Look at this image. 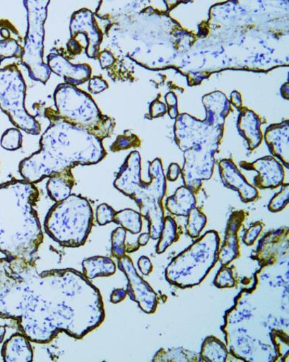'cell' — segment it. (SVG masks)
Returning <instances> with one entry per match:
<instances>
[{
  "label": "cell",
  "instance_id": "33",
  "mask_svg": "<svg viewBox=\"0 0 289 362\" xmlns=\"http://www.w3.org/2000/svg\"><path fill=\"white\" fill-rule=\"evenodd\" d=\"M140 141L137 136L134 135H124L118 136L116 141L111 146L113 152L130 148L132 146H138Z\"/></svg>",
  "mask_w": 289,
  "mask_h": 362
},
{
  "label": "cell",
  "instance_id": "21",
  "mask_svg": "<svg viewBox=\"0 0 289 362\" xmlns=\"http://www.w3.org/2000/svg\"><path fill=\"white\" fill-rule=\"evenodd\" d=\"M266 142L271 153L281 158L288 168V124L270 127L266 132Z\"/></svg>",
  "mask_w": 289,
  "mask_h": 362
},
{
  "label": "cell",
  "instance_id": "2",
  "mask_svg": "<svg viewBox=\"0 0 289 362\" xmlns=\"http://www.w3.org/2000/svg\"><path fill=\"white\" fill-rule=\"evenodd\" d=\"M50 124L42 134L41 148L21 160L22 178L33 184L76 165H96L107 156L102 142L88 130L73 125L47 109Z\"/></svg>",
  "mask_w": 289,
  "mask_h": 362
},
{
  "label": "cell",
  "instance_id": "30",
  "mask_svg": "<svg viewBox=\"0 0 289 362\" xmlns=\"http://www.w3.org/2000/svg\"><path fill=\"white\" fill-rule=\"evenodd\" d=\"M23 48L14 39L0 41V64L6 59L21 58Z\"/></svg>",
  "mask_w": 289,
  "mask_h": 362
},
{
  "label": "cell",
  "instance_id": "11",
  "mask_svg": "<svg viewBox=\"0 0 289 362\" xmlns=\"http://www.w3.org/2000/svg\"><path fill=\"white\" fill-rule=\"evenodd\" d=\"M185 165L181 170L184 185L194 194L201 189L203 182L211 179L213 174V154L201 148L193 150L186 156Z\"/></svg>",
  "mask_w": 289,
  "mask_h": 362
},
{
  "label": "cell",
  "instance_id": "3",
  "mask_svg": "<svg viewBox=\"0 0 289 362\" xmlns=\"http://www.w3.org/2000/svg\"><path fill=\"white\" fill-rule=\"evenodd\" d=\"M39 195L35 185L24 180L0 185V252L6 257L35 264L44 241L35 209Z\"/></svg>",
  "mask_w": 289,
  "mask_h": 362
},
{
  "label": "cell",
  "instance_id": "17",
  "mask_svg": "<svg viewBox=\"0 0 289 362\" xmlns=\"http://www.w3.org/2000/svg\"><path fill=\"white\" fill-rule=\"evenodd\" d=\"M51 71L64 78L65 83L82 85L90 78L91 69L88 64H73L63 56L51 53L47 64Z\"/></svg>",
  "mask_w": 289,
  "mask_h": 362
},
{
  "label": "cell",
  "instance_id": "10",
  "mask_svg": "<svg viewBox=\"0 0 289 362\" xmlns=\"http://www.w3.org/2000/svg\"><path fill=\"white\" fill-rule=\"evenodd\" d=\"M117 265L128 280L126 292L130 299L136 302L143 313H155L158 305L157 295L147 281L138 275L132 259L125 255L118 259Z\"/></svg>",
  "mask_w": 289,
  "mask_h": 362
},
{
  "label": "cell",
  "instance_id": "7",
  "mask_svg": "<svg viewBox=\"0 0 289 362\" xmlns=\"http://www.w3.org/2000/svg\"><path fill=\"white\" fill-rule=\"evenodd\" d=\"M56 112L67 122L83 127L102 141L111 136L113 119L103 115L93 99L76 86L59 85L54 93Z\"/></svg>",
  "mask_w": 289,
  "mask_h": 362
},
{
  "label": "cell",
  "instance_id": "37",
  "mask_svg": "<svg viewBox=\"0 0 289 362\" xmlns=\"http://www.w3.org/2000/svg\"><path fill=\"white\" fill-rule=\"evenodd\" d=\"M138 266L140 272L144 276H148L153 272V264L151 259L146 256L140 257L138 261Z\"/></svg>",
  "mask_w": 289,
  "mask_h": 362
},
{
  "label": "cell",
  "instance_id": "38",
  "mask_svg": "<svg viewBox=\"0 0 289 362\" xmlns=\"http://www.w3.org/2000/svg\"><path fill=\"white\" fill-rule=\"evenodd\" d=\"M99 59L102 69H107L114 63V59L111 53L107 50H105L100 53Z\"/></svg>",
  "mask_w": 289,
  "mask_h": 362
},
{
  "label": "cell",
  "instance_id": "29",
  "mask_svg": "<svg viewBox=\"0 0 289 362\" xmlns=\"http://www.w3.org/2000/svg\"><path fill=\"white\" fill-rule=\"evenodd\" d=\"M23 136L18 129L11 128L7 129L1 138V146L4 149L8 151H16L22 146Z\"/></svg>",
  "mask_w": 289,
  "mask_h": 362
},
{
  "label": "cell",
  "instance_id": "22",
  "mask_svg": "<svg viewBox=\"0 0 289 362\" xmlns=\"http://www.w3.org/2000/svg\"><path fill=\"white\" fill-rule=\"evenodd\" d=\"M83 275L88 279L110 276L116 272L112 259L106 257H93L83 262Z\"/></svg>",
  "mask_w": 289,
  "mask_h": 362
},
{
  "label": "cell",
  "instance_id": "42",
  "mask_svg": "<svg viewBox=\"0 0 289 362\" xmlns=\"http://www.w3.org/2000/svg\"><path fill=\"white\" fill-rule=\"evenodd\" d=\"M150 238L149 233H143L139 235L137 243L140 247L146 246L149 243Z\"/></svg>",
  "mask_w": 289,
  "mask_h": 362
},
{
  "label": "cell",
  "instance_id": "13",
  "mask_svg": "<svg viewBox=\"0 0 289 362\" xmlns=\"http://www.w3.org/2000/svg\"><path fill=\"white\" fill-rule=\"evenodd\" d=\"M241 167L258 172L254 180L256 189H273L283 184L285 173L283 167L271 157L259 159L252 164L242 163Z\"/></svg>",
  "mask_w": 289,
  "mask_h": 362
},
{
  "label": "cell",
  "instance_id": "39",
  "mask_svg": "<svg viewBox=\"0 0 289 362\" xmlns=\"http://www.w3.org/2000/svg\"><path fill=\"white\" fill-rule=\"evenodd\" d=\"M127 296L126 290L117 288L112 291L110 300L112 303L117 304L124 301Z\"/></svg>",
  "mask_w": 289,
  "mask_h": 362
},
{
  "label": "cell",
  "instance_id": "14",
  "mask_svg": "<svg viewBox=\"0 0 289 362\" xmlns=\"http://www.w3.org/2000/svg\"><path fill=\"white\" fill-rule=\"evenodd\" d=\"M219 171L222 183L228 189L237 192L243 203H252L258 198L257 189L247 181L231 160H222Z\"/></svg>",
  "mask_w": 289,
  "mask_h": 362
},
{
  "label": "cell",
  "instance_id": "31",
  "mask_svg": "<svg viewBox=\"0 0 289 362\" xmlns=\"http://www.w3.org/2000/svg\"><path fill=\"white\" fill-rule=\"evenodd\" d=\"M281 190L276 194L271 199L269 210L273 213L280 212L288 204L289 184H283Z\"/></svg>",
  "mask_w": 289,
  "mask_h": 362
},
{
  "label": "cell",
  "instance_id": "8",
  "mask_svg": "<svg viewBox=\"0 0 289 362\" xmlns=\"http://www.w3.org/2000/svg\"><path fill=\"white\" fill-rule=\"evenodd\" d=\"M49 1H23L28 11V30L23 48L21 63L28 69L30 77L44 84L51 71L44 62L45 23Z\"/></svg>",
  "mask_w": 289,
  "mask_h": 362
},
{
  "label": "cell",
  "instance_id": "1",
  "mask_svg": "<svg viewBox=\"0 0 289 362\" xmlns=\"http://www.w3.org/2000/svg\"><path fill=\"white\" fill-rule=\"evenodd\" d=\"M0 317L18 322L35 343L47 344L59 332L81 339L105 319L99 289L72 268L38 274L35 263L0 259Z\"/></svg>",
  "mask_w": 289,
  "mask_h": 362
},
{
  "label": "cell",
  "instance_id": "5",
  "mask_svg": "<svg viewBox=\"0 0 289 362\" xmlns=\"http://www.w3.org/2000/svg\"><path fill=\"white\" fill-rule=\"evenodd\" d=\"M93 221V209L89 201L71 194L49 209L44 227L46 233L60 246L76 248L85 244Z\"/></svg>",
  "mask_w": 289,
  "mask_h": 362
},
{
  "label": "cell",
  "instance_id": "40",
  "mask_svg": "<svg viewBox=\"0 0 289 362\" xmlns=\"http://www.w3.org/2000/svg\"><path fill=\"white\" fill-rule=\"evenodd\" d=\"M181 169L177 164H172L168 168L166 180L170 182H175L179 178Z\"/></svg>",
  "mask_w": 289,
  "mask_h": 362
},
{
  "label": "cell",
  "instance_id": "26",
  "mask_svg": "<svg viewBox=\"0 0 289 362\" xmlns=\"http://www.w3.org/2000/svg\"><path fill=\"white\" fill-rule=\"evenodd\" d=\"M179 239L178 226L175 220L170 216L165 218L164 226L156 245L158 254L164 253L166 250L172 246Z\"/></svg>",
  "mask_w": 289,
  "mask_h": 362
},
{
  "label": "cell",
  "instance_id": "18",
  "mask_svg": "<svg viewBox=\"0 0 289 362\" xmlns=\"http://www.w3.org/2000/svg\"><path fill=\"white\" fill-rule=\"evenodd\" d=\"M1 354L6 362H30L33 360L30 341L22 332L11 335L4 343Z\"/></svg>",
  "mask_w": 289,
  "mask_h": 362
},
{
  "label": "cell",
  "instance_id": "24",
  "mask_svg": "<svg viewBox=\"0 0 289 362\" xmlns=\"http://www.w3.org/2000/svg\"><path fill=\"white\" fill-rule=\"evenodd\" d=\"M240 129L254 149L261 142V136L257 117L252 112L247 111L242 114L240 118Z\"/></svg>",
  "mask_w": 289,
  "mask_h": 362
},
{
  "label": "cell",
  "instance_id": "23",
  "mask_svg": "<svg viewBox=\"0 0 289 362\" xmlns=\"http://www.w3.org/2000/svg\"><path fill=\"white\" fill-rule=\"evenodd\" d=\"M227 346L220 340L214 337H207L202 345L201 357L206 362H225L228 359Z\"/></svg>",
  "mask_w": 289,
  "mask_h": 362
},
{
  "label": "cell",
  "instance_id": "12",
  "mask_svg": "<svg viewBox=\"0 0 289 362\" xmlns=\"http://www.w3.org/2000/svg\"><path fill=\"white\" fill-rule=\"evenodd\" d=\"M78 34L83 35L87 38V56L89 58H97L102 34L98 28L93 13L86 8L75 12L71 18V39Z\"/></svg>",
  "mask_w": 289,
  "mask_h": 362
},
{
  "label": "cell",
  "instance_id": "15",
  "mask_svg": "<svg viewBox=\"0 0 289 362\" xmlns=\"http://www.w3.org/2000/svg\"><path fill=\"white\" fill-rule=\"evenodd\" d=\"M288 230L279 229L266 234L259 240L255 258L260 263L270 264L288 252Z\"/></svg>",
  "mask_w": 289,
  "mask_h": 362
},
{
  "label": "cell",
  "instance_id": "25",
  "mask_svg": "<svg viewBox=\"0 0 289 362\" xmlns=\"http://www.w3.org/2000/svg\"><path fill=\"white\" fill-rule=\"evenodd\" d=\"M113 223L120 225L126 231L134 235L138 234L142 230L141 214L131 209L116 211Z\"/></svg>",
  "mask_w": 289,
  "mask_h": 362
},
{
  "label": "cell",
  "instance_id": "28",
  "mask_svg": "<svg viewBox=\"0 0 289 362\" xmlns=\"http://www.w3.org/2000/svg\"><path fill=\"white\" fill-rule=\"evenodd\" d=\"M126 231L122 227H118L111 235L112 255L117 259H120L126 255Z\"/></svg>",
  "mask_w": 289,
  "mask_h": 362
},
{
  "label": "cell",
  "instance_id": "20",
  "mask_svg": "<svg viewBox=\"0 0 289 362\" xmlns=\"http://www.w3.org/2000/svg\"><path fill=\"white\" fill-rule=\"evenodd\" d=\"M196 207L195 194L185 185L179 187L175 193L169 197L165 208L175 216L187 217L190 211Z\"/></svg>",
  "mask_w": 289,
  "mask_h": 362
},
{
  "label": "cell",
  "instance_id": "19",
  "mask_svg": "<svg viewBox=\"0 0 289 362\" xmlns=\"http://www.w3.org/2000/svg\"><path fill=\"white\" fill-rule=\"evenodd\" d=\"M72 169L52 174L47 183V191L49 197L56 203L61 202L71 194L74 185Z\"/></svg>",
  "mask_w": 289,
  "mask_h": 362
},
{
  "label": "cell",
  "instance_id": "9",
  "mask_svg": "<svg viewBox=\"0 0 289 362\" xmlns=\"http://www.w3.org/2000/svg\"><path fill=\"white\" fill-rule=\"evenodd\" d=\"M25 89L23 77L16 64L0 69V110L17 129L37 136L41 132V126L25 108Z\"/></svg>",
  "mask_w": 289,
  "mask_h": 362
},
{
  "label": "cell",
  "instance_id": "36",
  "mask_svg": "<svg viewBox=\"0 0 289 362\" xmlns=\"http://www.w3.org/2000/svg\"><path fill=\"white\" fill-rule=\"evenodd\" d=\"M108 83L100 76H95L89 79V90L93 93H99L108 88Z\"/></svg>",
  "mask_w": 289,
  "mask_h": 362
},
{
  "label": "cell",
  "instance_id": "4",
  "mask_svg": "<svg viewBox=\"0 0 289 362\" xmlns=\"http://www.w3.org/2000/svg\"><path fill=\"white\" fill-rule=\"evenodd\" d=\"M150 182L141 177V157L137 151L131 153L114 182L116 189L134 199L141 216L148 222L149 235L159 239L165 221L163 200L167 192V180L161 160L155 159L149 168Z\"/></svg>",
  "mask_w": 289,
  "mask_h": 362
},
{
  "label": "cell",
  "instance_id": "34",
  "mask_svg": "<svg viewBox=\"0 0 289 362\" xmlns=\"http://www.w3.org/2000/svg\"><path fill=\"white\" fill-rule=\"evenodd\" d=\"M116 211L107 204H100L96 212L97 222L100 226L107 225L114 222Z\"/></svg>",
  "mask_w": 289,
  "mask_h": 362
},
{
  "label": "cell",
  "instance_id": "6",
  "mask_svg": "<svg viewBox=\"0 0 289 362\" xmlns=\"http://www.w3.org/2000/svg\"><path fill=\"white\" fill-rule=\"evenodd\" d=\"M220 245L218 233L207 231L170 262L165 270L167 281L181 288L201 284L218 260Z\"/></svg>",
  "mask_w": 289,
  "mask_h": 362
},
{
  "label": "cell",
  "instance_id": "41",
  "mask_svg": "<svg viewBox=\"0 0 289 362\" xmlns=\"http://www.w3.org/2000/svg\"><path fill=\"white\" fill-rule=\"evenodd\" d=\"M162 104H155L152 105L151 115L153 117H159L160 115H163L165 113V106Z\"/></svg>",
  "mask_w": 289,
  "mask_h": 362
},
{
  "label": "cell",
  "instance_id": "43",
  "mask_svg": "<svg viewBox=\"0 0 289 362\" xmlns=\"http://www.w3.org/2000/svg\"><path fill=\"white\" fill-rule=\"evenodd\" d=\"M140 248L139 245L137 243H134L132 245L128 244L126 245V252L130 253L137 251Z\"/></svg>",
  "mask_w": 289,
  "mask_h": 362
},
{
  "label": "cell",
  "instance_id": "32",
  "mask_svg": "<svg viewBox=\"0 0 289 362\" xmlns=\"http://www.w3.org/2000/svg\"><path fill=\"white\" fill-rule=\"evenodd\" d=\"M235 285L231 268L223 266L215 279V286L219 288H233Z\"/></svg>",
  "mask_w": 289,
  "mask_h": 362
},
{
  "label": "cell",
  "instance_id": "44",
  "mask_svg": "<svg viewBox=\"0 0 289 362\" xmlns=\"http://www.w3.org/2000/svg\"><path fill=\"white\" fill-rule=\"evenodd\" d=\"M6 332V327H3V326H0V344H1L4 341Z\"/></svg>",
  "mask_w": 289,
  "mask_h": 362
},
{
  "label": "cell",
  "instance_id": "35",
  "mask_svg": "<svg viewBox=\"0 0 289 362\" xmlns=\"http://www.w3.org/2000/svg\"><path fill=\"white\" fill-rule=\"evenodd\" d=\"M262 229H264V225L260 222L254 223L249 229L245 232L243 243L247 246H252L255 243L259 235L261 234Z\"/></svg>",
  "mask_w": 289,
  "mask_h": 362
},
{
  "label": "cell",
  "instance_id": "16",
  "mask_svg": "<svg viewBox=\"0 0 289 362\" xmlns=\"http://www.w3.org/2000/svg\"><path fill=\"white\" fill-rule=\"evenodd\" d=\"M246 218L244 211H235L231 214L228 222L225 241L218 251V260L223 266L229 265L240 255L239 232Z\"/></svg>",
  "mask_w": 289,
  "mask_h": 362
},
{
  "label": "cell",
  "instance_id": "27",
  "mask_svg": "<svg viewBox=\"0 0 289 362\" xmlns=\"http://www.w3.org/2000/svg\"><path fill=\"white\" fill-rule=\"evenodd\" d=\"M187 218L186 225L187 235L191 238H199L206 225V216L198 207H195L190 211Z\"/></svg>",
  "mask_w": 289,
  "mask_h": 362
}]
</instances>
